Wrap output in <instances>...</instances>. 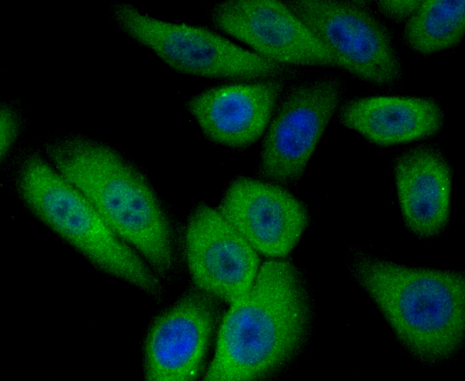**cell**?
Returning a JSON list of instances; mask_svg holds the SVG:
<instances>
[{"label":"cell","mask_w":465,"mask_h":381,"mask_svg":"<svg viewBox=\"0 0 465 381\" xmlns=\"http://www.w3.org/2000/svg\"><path fill=\"white\" fill-rule=\"evenodd\" d=\"M421 1H380L379 10L387 18L395 21L409 19L417 10Z\"/></svg>","instance_id":"cell-17"},{"label":"cell","mask_w":465,"mask_h":381,"mask_svg":"<svg viewBox=\"0 0 465 381\" xmlns=\"http://www.w3.org/2000/svg\"><path fill=\"white\" fill-rule=\"evenodd\" d=\"M340 119L369 141L391 146L436 134L444 118L440 106L432 99L382 96L349 101L342 108Z\"/></svg>","instance_id":"cell-14"},{"label":"cell","mask_w":465,"mask_h":381,"mask_svg":"<svg viewBox=\"0 0 465 381\" xmlns=\"http://www.w3.org/2000/svg\"><path fill=\"white\" fill-rule=\"evenodd\" d=\"M400 208L408 228L430 238L446 226L451 209L452 173L436 149L418 147L402 153L394 163Z\"/></svg>","instance_id":"cell-13"},{"label":"cell","mask_w":465,"mask_h":381,"mask_svg":"<svg viewBox=\"0 0 465 381\" xmlns=\"http://www.w3.org/2000/svg\"><path fill=\"white\" fill-rule=\"evenodd\" d=\"M121 28L180 71L205 77L252 79L275 76L280 64L245 49L208 29L171 23L128 4L115 11Z\"/></svg>","instance_id":"cell-5"},{"label":"cell","mask_w":465,"mask_h":381,"mask_svg":"<svg viewBox=\"0 0 465 381\" xmlns=\"http://www.w3.org/2000/svg\"><path fill=\"white\" fill-rule=\"evenodd\" d=\"M307 318L304 294L292 265L267 261L248 292L226 313L205 380L247 381L270 372L300 345Z\"/></svg>","instance_id":"cell-1"},{"label":"cell","mask_w":465,"mask_h":381,"mask_svg":"<svg viewBox=\"0 0 465 381\" xmlns=\"http://www.w3.org/2000/svg\"><path fill=\"white\" fill-rule=\"evenodd\" d=\"M219 212L255 250L272 257L287 255L308 223L304 205L290 193L247 178L230 186Z\"/></svg>","instance_id":"cell-10"},{"label":"cell","mask_w":465,"mask_h":381,"mask_svg":"<svg viewBox=\"0 0 465 381\" xmlns=\"http://www.w3.org/2000/svg\"><path fill=\"white\" fill-rule=\"evenodd\" d=\"M186 248L194 281L205 293L232 304L252 287L258 273L256 250L219 211L205 205L195 210Z\"/></svg>","instance_id":"cell-9"},{"label":"cell","mask_w":465,"mask_h":381,"mask_svg":"<svg viewBox=\"0 0 465 381\" xmlns=\"http://www.w3.org/2000/svg\"><path fill=\"white\" fill-rule=\"evenodd\" d=\"M213 20L225 32L276 63L340 67L304 22L278 1L223 2L215 9Z\"/></svg>","instance_id":"cell-8"},{"label":"cell","mask_w":465,"mask_h":381,"mask_svg":"<svg viewBox=\"0 0 465 381\" xmlns=\"http://www.w3.org/2000/svg\"><path fill=\"white\" fill-rule=\"evenodd\" d=\"M341 68L377 85L399 80L402 67L386 29L363 5L332 0L287 4Z\"/></svg>","instance_id":"cell-6"},{"label":"cell","mask_w":465,"mask_h":381,"mask_svg":"<svg viewBox=\"0 0 465 381\" xmlns=\"http://www.w3.org/2000/svg\"><path fill=\"white\" fill-rule=\"evenodd\" d=\"M355 271L399 340L417 356L436 361L460 347L464 278L458 272L412 268L370 256Z\"/></svg>","instance_id":"cell-2"},{"label":"cell","mask_w":465,"mask_h":381,"mask_svg":"<svg viewBox=\"0 0 465 381\" xmlns=\"http://www.w3.org/2000/svg\"><path fill=\"white\" fill-rule=\"evenodd\" d=\"M21 194L50 228L108 273L149 292L158 282L134 252L110 228L92 203L39 156L24 164Z\"/></svg>","instance_id":"cell-4"},{"label":"cell","mask_w":465,"mask_h":381,"mask_svg":"<svg viewBox=\"0 0 465 381\" xmlns=\"http://www.w3.org/2000/svg\"><path fill=\"white\" fill-rule=\"evenodd\" d=\"M465 30L464 0H427L407 20L404 39L421 54H431L459 44Z\"/></svg>","instance_id":"cell-15"},{"label":"cell","mask_w":465,"mask_h":381,"mask_svg":"<svg viewBox=\"0 0 465 381\" xmlns=\"http://www.w3.org/2000/svg\"><path fill=\"white\" fill-rule=\"evenodd\" d=\"M341 93L340 82L327 78L299 86L287 96L263 144L260 167L264 176L280 182L300 177Z\"/></svg>","instance_id":"cell-7"},{"label":"cell","mask_w":465,"mask_h":381,"mask_svg":"<svg viewBox=\"0 0 465 381\" xmlns=\"http://www.w3.org/2000/svg\"><path fill=\"white\" fill-rule=\"evenodd\" d=\"M213 322V303L198 293L188 295L159 316L146 340V379L194 380L202 367Z\"/></svg>","instance_id":"cell-11"},{"label":"cell","mask_w":465,"mask_h":381,"mask_svg":"<svg viewBox=\"0 0 465 381\" xmlns=\"http://www.w3.org/2000/svg\"><path fill=\"white\" fill-rule=\"evenodd\" d=\"M281 90L277 80L220 86L196 96L190 108L211 140L243 147L263 133Z\"/></svg>","instance_id":"cell-12"},{"label":"cell","mask_w":465,"mask_h":381,"mask_svg":"<svg viewBox=\"0 0 465 381\" xmlns=\"http://www.w3.org/2000/svg\"><path fill=\"white\" fill-rule=\"evenodd\" d=\"M56 170L92 203L110 228L160 273L172 263L169 228L145 181L111 148L68 140L50 147Z\"/></svg>","instance_id":"cell-3"},{"label":"cell","mask_w":465,"mask_h":381,"mask_svg":"<svg viewBox=\"0 0 465 381\" xmlns=\"http://www.w3.org/2000/svg\"><path fill=\"white\" fill-rule=\"evenodd\" d=\"M1 157H5L15 142L19 133V122L14 112L4 107L1 110L0 118Z\"/></svg>","instance_id":"cell-16"}]
</instances>
